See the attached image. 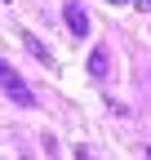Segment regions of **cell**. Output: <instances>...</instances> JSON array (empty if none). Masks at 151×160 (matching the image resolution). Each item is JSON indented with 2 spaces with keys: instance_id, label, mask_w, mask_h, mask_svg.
I'll return each mask as SVG.
<instances>
[{
  "instance_id": "1",
  "label": "cell",
  "mask_w": 151,
  "mask_h": 160,
  "mask_svg": "<svg viewBox=\"0 0 151 160\" xmlns=\"http://www.w3.org/2000/svg\"><path fill=\"white\" fill-rule=\"evenodd\" d=\"M0 89H5V98H9L13 107H27V111H31V107H40V98L31 93V85H27V80L5 62V58H0Z\"/></svg>"
},
{
  "instance_id": "2",
  "label": "cell",
  "mask_w": 151,
  "mask_h": 160,
  "mask_svg": "<svg viewBox=\"0 0 151 160\" xmlns=\"http://www.w3.org/2000/svg\"><path fill=\"white\" fill-rule=\"evenodd\" d=\"M62 18H67V31H71L76 40H85V31H89V13H85L80 0H67V5H62Z\"/></svg>"
},
{
  "instance_id": "3",
  "label": "cell",
  "mask_w": 151,
  "mask_h": 160,
  "mask_svg": "<svg viewBox=\"0 0 151 160\" xmlns=\"http://www.w3.org/2000/svg\"><path fill=\"white\" fill-rule=\"evenodd\" d=\"M107 71H111V49H107V45H93V53H89V76H93V80H107Z\"/></svg>"
},
{
  "instance_id": "4",
  "label": "cell",
  "mask_w": 151,
  "mask_h": 160,
  "mask_svg": "<svg viewBox=\"0 0 151 160\" xmlns=\"http://www.w3.org/2000/svg\"><path fill=\"white\" fill-rule=\"evenodd\" d=\"M22 45H27V53L36 58V62H45V67L53 62V53H49V45H45V40L36 36V31H27V27H22Z\"/></svg>"
},
{
  "instance_id": "5",
  "label": "cell",
  "mask_w": 151,
  "mask_h": 160,
  "mask_svg": "<svg viewBox=\"0 0 151 160\" xmlns=\"http://www.w3.org/2000/svg\"><path fill=\"white\" fill-rule=\"evenodd\" d=\"M76 160H93V151H89V147H80V151H76Z\"/></svg>"
},
{
  "instance_id": "6",
  "label": "cell",
  "mask_w": 151,
  "mask_h": 160,
  "mask_svg": "<svg viewBox=\"0 0 151 160\" xmlns=\"http://www.w3.org/2000/svg\"><path fill=\"white\" fill-rule=\"evenodd\" d=\"M147 160H151V147H147Z\"/></svg>"
}]
</instances>
